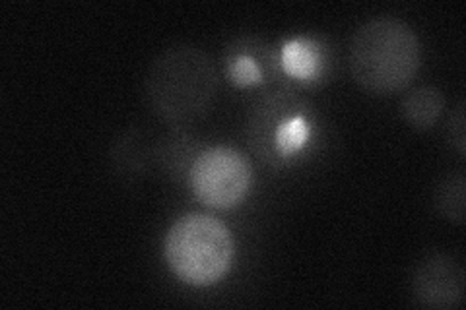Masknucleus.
Wrapping results in <instances>:
<instances>
[{"label":"nucleus","instance_id":"nucleus-1","mask_svg":"<svg viewBox=\"0 0 466 310\" xmlns=\"http://www.w3.org/2000/svg\"><path fill=\"white\" fill-rule=\"evenodd\" d=\"M420 66V41L404 22L377 18L361 25L350 45V68L361 87L392 94L412 82Z\"/></svg>","mask_w":466,"mask_h":310},{"label":"nucleus","instance_id":"nucleus-2","mask_svg":"<svg viewBox=\"0 0 466 310\" xmlns=\"http://www.w3.org/2000/svg\"><path fill=\"white\" fill-rule=\"evenodd\" d=\"M210 58L195 47H175L154 63L148 95L156 111L171 123H188L210 107L216 94Z\"/></svg>","mask_w":466,"mask_h":310},{"label":"nucleus","instance_id":"nucleus-3","mask_svg":"<svg viewBox=\"0 0 466 310\" xmlns=\"http://www.w3.org/2000/svg\"><path fill=\"white\" fill-rule=\"evenodd\" d=\"M166 258L171 270L191 285H210L222 279L233 258L228 227L210 215L181 217L166 239Z\"/></svg>","mask_w":466,"mask_h":310},{"label":"nucleus","instance_id":"nucleus-4","mask_svg":"<svg viewBox=\"0 0 466 310\" xmlns=\"http://www.w3.org/2000/svg\"><path fill=\"white\" fill-rule=\"evenodd\" d=\"M195 195L212 208H231L243 200L251 185L247 159L229 147H212L195 161L191 171Z\"/></svg>","mask_w":466,"mask_h":310},{"label":"nucleus","instance_id":"nucleus-5","mask_svg":"<svg viewBox=\"0 0 466 310\" xmlns=\"http://www.w3.org/2000/svg\"><path fill=\"white\" fill-rule=\"evenodd\" d=\"M412 289L421 305L431 308H455L462 301V265L451 256H433L418 268Z\"/></svg>","mask_w":466,"mask_h":310},{"label":"nucleus","instance_id":"nucleus-6","mask_svg":"<svg viewBox=\"0 0 466 310\" xmlns=\"http://www.w3.org/2000/svg\"><path fill=\"white\" fill-rule=\"evenodd\" d=\"M443 95L435 87H421L412 92L402 103V115L408 125L418 130L431 128L443 111Z\"/></svg>","mask_w":466,"mask_h":310},{"label":"nucleus","instance_id":"nucleus-7","mask_svg":"<svg viewBox=\"0 0 466 310\" xmlns=\"http://www.w3.org/2000/svg\"><path fill=\"white\" fill-rule=\"evenodd\" d=\"M282 66L298 80H309L319 68V51L309 39H291L282 47Z\"/></svg>","mask_w":466,"mask_h":310},{"label":"nucleus","instance_id":"nucleus-8","mask_svg":"<svg viewBox=\"0 0 466 310\" xmlns=\"http://www.w3.org/2000/svg\"><path fill=\"white\" fill-rule=\"evenodd\" d=\"M435 204L440 212L455 224L464 221V176L455 175L449 176L445 183L440 185L435 195Z\"/></svg>","mask_w":466,"mask_h":310},{"label":"nucleus","instance_id":"nucleus-9","mask_svg":"<svg viewBox=\"0 0 466 310\" xmlns=\"http://www.w3.org/2000/svg\"><path fill=\"white\" fill-rule=\"evenodd\" d=\"M309 138V126L303 116L296 115L289 119L282 121L280 126L276 128V150L282 155H291L298 152L299 147Z\"/></svg>","mask_w":466,"mask_h":310},{"label":"nucleus","instance_id":"nucleus-10","mask_svg":"<svg viewBox=\"0 0 466 310\" xmlns=\"http://www.w3.org/2000/svg\"><path fill=\"white\" fill-rule=\"evenodd\" d=\"M228 72L231 82L238 85H251L260 82V68L257 66L255 58H251L249 55H239L233 58L228 66Z\"/></svg>","mask_w":466,"mask_h":310},{"label":"nucleus","instance_id":"nucleus-11","mask_svg":"<svg viewBox=\"0 0 466 310\" xmlns=\"http://www.w3.org/2000/svg\"><path fill=\"white\" fill-rule=\"evenodd\" d=\"M451 140H453L457 152L464 155V107L459 103L455 115L451 116Z\"/></svg>","mask_w":466,"mask_h":310}]
</instances>
